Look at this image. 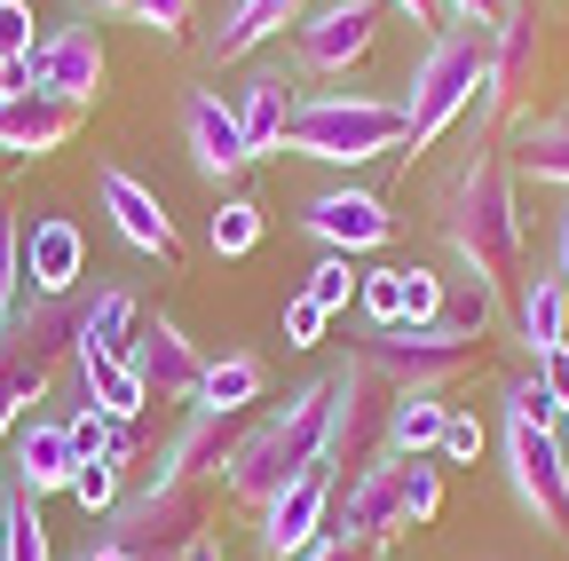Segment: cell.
Segmentation results:
<instances>
[{"instance_id": "cell-1", "label": "cell", "mask_w": 569, "mask_h": 561, "mask_svg": "<svg viewBox=\"0 0 569 561\" xmlns=\"http://www.w3.org/2000/svg\"><path fill=\"white\" fill-rule=\"evenodd\" d=\"M443 246L459 253V277L490 285L498 301L522 285V206H515V167L498 151H475L443 190Z\"/></svg>"}, {"instance_id": "cell-2", "label": "cell", "mask_w": 569, "mask_h": 561, "mask_svg": "<svg viewBox=\"0 0 569 561\" xmlns=\"http://www.w3.org/2000/svg\"><path fill=\"white\" fill-rule=\"evenodd\" d=\"M325 372L317 380H301L284 403H269V411H253V428H246V443H238V459L222 467V490L238 507H269L277 490H293L301 474H317L325 467Z\"/></svg>"}, {"instance_id": "cell-3", "label": "cell", "mask_w": 569, "mask_h": 561, "mask_svg": "<svg viewBox=\"0 0 569 561\" xmlns=\"http://www.w3.org/2000/svg\"><path fill=\"white\" fill-rule=\"evenodd\" d=\"M284 151L325 167H365L380 151H403V103L372 88H317L284 119Z\"/></svg>"}, {"instance_id": "cell-4", "label": "cell", "mask_w": 569, "mask_h": 561, "mask_svg": "<svg viewBox=\"0 0 569 561\" xmlns=\"http://www.w3.org/2000/svg\"><path fill=\"white\" fill-rule=\"evenodd\" d=\"M490 72V32L475 24H443L411 63V96H403V151H436L443 134L475 111Z\"/></svg>"}, {"instance_id": "cell-5", "label": "cell", "mask_w": 569, "mask_h": 561, "mask_svg": "<svg viewBox=\"0 0 569 561\" xmlns=\"http://www.w3.org/2000/svg\"><path fill=\"white\" fill-rule=\"evenodd\" d=\"M206 514H213L206 482H190V474H151V482H134L96 530H103L127 561H174L182 545L206 538Z\"/></svg>"}, {"instance_id": "cell-6", "label": "cell", "mask_w": 569, "mask_h": 561, "mask_svg": "<svg viewBox=\"0 0 569 561\" xmlns=\"http://www.w3.org/2000/svg\"><path fill=\"white\" fill-rule=\"evenodd\" d=\"M365 372H380L396 395H411V388H451V380H467L475 364H482V340L475 332H459V324H388V332H365L348 348Z\"/></svg>"}, {"instance_id": "cell-7", "label": "cell", "mask_w": 569, "mask_h": 561, "mask_svg": "<svg viewBox=\"0 0 569 561\" xmlns=\"http://www.w3.org/2000/svg\"><path fill=\"white\" fill-rule=\"evenodd\" d=\"M388 411H396V388L380 372H365L356 357H340L325 372V467L348 482V474H365L388 459Z\"/></svg>"}, {"instance_id": "cell-8", "label": "cell", "mask_w": 569, "mask_h": 561, "mask_svg": "<svg viewBox=\"0 0 569 561\" xmlns=\"http://www.w3.org/2000/svg\"><path fill=\"white\" fill-rule=\"evenodd\" d=\"M498 451H507V482H515L522 514L546 538H569V451H561V428H546V419H507Z\"/></svg>"}, {"instance_id": "cell-9", "label": "cell", "mask_w": 569, "mask_h": 561, "mask_svg": "<svg viewBox=\"0 0 569 561\" xmlns=\"http://www.w3.org/2000/svg\"><path fill=\"white\" fill-rule=\"evenodd\" d=\"M103 40L88 32V24H56V32H40V48L24 56V63H9V96L17 88H32V96H56V103H96L103 96Z\"/></svg>"}, {"instance_id": "cell-10", "label": "cell", "mask_w": 569, "mask_h": 561, "mask_svg": "<svg viewBox=\"0 0 569 561\" xmlns=\"http://www.w3.org/2000/svg\"><path fill=\"white\" fill-rule=\"evenodd\" d=\"M372 40H380V0H325L293 24V63L317 80H340L372 56Z\"/></svg>"}, {"instance_id": "cell-11", "label": "cell", "mask_w": 569, "mask_h": 561, "mask_svg": "<svg viewBox=\"0 0 569 561\" xmlns=\"http://www.w3.org/2000/svg\"><path fill=\"white\" fill-rule=\"evenodd\" d=\"M127 364H134V380H142V395L151 403H198V380H206V357H198V340L167 317V309H142V324H134V340H127Z\"/></svg>"}, {"instance_id": "cell-12", "label": "cell", "mask_w": 569, "mask_h": 561, "mask_svg": "<svg viewBox=\"0 0 569 561\" xmlns=\"http://www.w3.org/2000/svg\"><path fill=\"white\" fill-rule=\"evenodd\" d=\"M96 206L111 214V230L134 246V253H151L159 269H182V230H174V214H167V198L142 182V174H127V167H96Z\"/></svg>"}, {"instance_id": "cell-13", "label": "cell", "mask_w": 569, "mask_h": 561, "mask_svg": "<svg viewBox=\"0 0 569 561\" xmlns=\"http://www.w3.org/2000/svg\"><path fill=\"white\" fill-rule=\"evenodd\" d=\"M301 230H309L325 253L365 261V253H380V246L396 238V214H388V198H380V190L340 182V190H317V198L301 206Z\"/></svg>"}, {"instance_id": "cell-14", "label": "cell", "mask_w": 569, "mask_h": 561, "mask_svg": "<svg viewBox=\"0 0 569 561\" xmlns=\"http://www.w3.org/2000/svg\"><path fill=\"white\" fill-rule=\"evenodd\" d=\"M182 151H190L198 182H213V190H230V182L253 167L246 134H238V111L213 96V88H190V96H182Z\"/></svg>"}, {"instance_id": "cell-15", "label": "cell", "mask_w": 569, "mask_h": 561, "mask_svg": "<svg viewBox=\"0 0 569 561\" xmlns=\"http://www.w3.org/2000/svg\"><path fill=\"white\" fill-rule=\"evenodd\" d=\"M325 538H340V545H356V553H380L388 538H403V514H396V459L348 474V482L332 490V530H325Z\"/></svg>"}, {"instance_id": "cell-16", "label": "cell", "mask_w": 569, "mask_h": 561, "mask_svg": "<svg viewBox=\"0 0 569 561\" xmlns=\"http://www.w3.org/2000/svg\"><path fill=\"white\" fill-rule=\"evenodd\" d=\"M332 490H340V474H332V467L301 474L293 490H277V499L261 507V553H269V561L309 553V545L332 530Z\"/></svg>"}, {"instance_id": "cell-17", "label": "cell", "mask_w": 569, "mask_h": 561, "mask_svg": "<svg viewBox=\"0 0 569 561\" xmlns=\"http://www.w3.org/2000/svg\"><path fill=\"white\" fill-rule=\"evenodd\" d=\"M246 428H253V411H206V403H190V411H182V428H174L167 451H159V474H190V482L222 474V467L238 459Z\"/></svg>"}, {"instance_id": "cell-18", "label": "cell", "mask_w": 569, "mask_h": 561, "mask_svg": "<svg viewBox=\"0 0 569 561\" xmlns=\"http://www.w3.org/2000/svg\"><path fill=\"white\" fill-rule=\"evenodd\" d=\"M9 490L24 507L56 499V490H71V474H80V459H71V435H63V419H24V428L9 435Z\"/></svg>"}, {"instance_id": "cell-19", "label": "cell", "mask_w": 569, "mask_h": 561, "mask_svg": "<svg viewBox=\"0 0 569 561\" xmlns=\"http://www.w3.org/2000/svg\"><path fill=\"white\" fill-rule=\"evenodd\" d=\"M80 277H88L80 222H71V214H32V230H24V293L63 301V293H80Z\"/></svg>"}, {"instance_id": "cell-20", "label": "cell", "mask_w": 569, "mask_h": 561, "mask_svg": "<svg viewBox=\"0 0 569 561\" xmlns=\"http://www.w3.org/2000/svg\"><path fill=\"white\" fill-rule=\"evenodd\" d=\"M80 119H88L80 103L17 88L9 103H0V159H48V151H63L71 134H80Z\"/></svg>"}, {"instance_id": "cell-21", "label": "cell", "mask_w": 569, "mask_h": 561, "mask_svg": "<svg viewBox=\"0 0 569 561\" xmlns=\"http://www.w3.org/2000/svg\"><path fill=\"white\" fill-rule=\"evenodd\" d=\"M293 72L284 63H253L246 72V88L230 96V111H238V134H246V151L253 159H277L284 151V119H293Z\"/></svg>"}, {"instance_id": "cell-22", "label": "cell", "mask_w": 569, "mask_h": 561, "mask_svg": "<svg viewBox=\"0 0 569 561\" xmlns=\"http://www.w3.org/2000/svg\"><path fill=\"white\" fill-rule=\"evenodd\" d=\"M301 17H309V0H222V24H213L198 48H206V63H238V56H253L261 40L293 32Z\"/></svg>"}, {"instance_id": "cell-23", "label": "cell", "mask_w": 569, "mask_h": 561, "mask_svg": "<svg viewBox=\"0 0 569 561\" xmlns=\"http://www.w3.org/2000/svg\"><path fill=\"white\" fill-rule=\"evenodd\" d=\"M515 340L530 348V357H546V348L569 340V285L553 269H522V285H515Z\"/></svg>"}, {"instance_id": "cell-24", "label": "cell", "mask_w": 569, "mask_h": 561, "mask_svg": "<svg viewBox=\"0 0 569 561\" xmlns=\"http://www.w3.org/2000/svg\"><path fill=\"white\" fill-rule=\"evenodd\" d=\"M134 324H142V293H134V285H96V293H80V332H71V348L127 357Z\"/></svg>"}, {"instance_id": "cell-25", "label": "cell", "mask_w": 569, "mask_h": 561, "mask_svg": "<svg viewBox=\"0 0 569 561\" xmlns=\"http://www.w3.org/2000/svg\"><path fill=\"white\" fill-rule=\"evenodd\" d=\"M71 372H80V395L103 411V419H142V380L127 357H96V348H71Z\"/></svg>"}, {"instance_id": "cell-26", "label": "cell", "mask_w": 569, "mask_h": 561, "mask_svg": "<svg viewBox=\"0 0 569 561\" xmlns=\"http://www.w3.org/2000/svg\"><path fill=\"white\" fill-rule=\"evenodd\" d=\"M443 419H451V403H443L436 388H411V395H396V411H388V459H436V443H443Z\"/></svg>"}, {"instance_id": "cell-27", "label": "cell", "mask_w": 569, "mask_h": 561, "mask_svg": "<svg viewBox=\"0 0 569 561\" xmlns=\"http://www.w3.org/2000/svg\"><path fill=\"white\" fill-rule=\"evenodd\" d=\"M269 388V364L253 348H230V357H206V380H198V403L206 411H253Z\"/></svg>"}, {"instance_id": "cell-28", "label": "cell", "mask_w": 569, "mask_h": 561, "mask_svg": "<svg viewBox=\"0 0 569 561\" xmlns=\"http://www.w3.org/2000/svg\"><path fill=\"white\" fill-rule=\"evenodd\" d=\"M515 174H538V182H561L569 190V111H546L515 134Z\"/></svg>"}, {"instance_id": "cell-29", "label": "cell", "mask_w": 569, "mask_h": 561, "mask_svg": "<svg viewBox=\"0 0 569 561\" xmlns=\"http://www.w3.org/2000/svg\"><path fill=\"white\" fill-rule=\"evenodd\" d=\"M56 388V372L48 364H32V357H17V348H0V443H9L24 419H32V403Z\"/></svg>"}, {"instance_id": "cell-30", "label": "cell", "mask_w": 569, "mask_h": 561, "mask_svg": "<svg viewBox=\"0 0 569 561\" xmlns=\"http://www.w3.org/2000/svg\"><path fill=\"white\" fill-rule=\"evenodd\" d=\"M403 301H411L403 261H372V269H356V317H365V332L403 324Z\"/></svg>"}, {"instance_id": "cell-31", "label": "cell", "mask_w": 569, "mask_h": 561, "mask_svg": "<svg viewBox=\"0 0 569 561\" xmlns=\"http://www.w3.org/2000/svg\"><path fill=\"white\" fill-rule=\"evenodd\" d=\"M396 514H403V530H427L443 514V467L436 459H396Z\"/></svg>"}, {"instance_id": "cell-32", "label": "cell", "mask_w": 569, "mask_h": 561, "mask_svg": "<svg viewBox=\"0 0 569 561\" xmlns=\"http://www.w3.org/2000/svg\"><path fill=\"white\" fill-rule=\"evenodd\" d=\"M498 301L490 285H475V277H451V293H443V324H459V332H475V340H490L498 332Z\"/></svg>"}, {"instance_id": "cell-33", "label": "cell", "mask_w": 569, "mask_h": 561, "mask_svg": "<svg viewBox=\"0 0 569 561\" xmlns=\"http://www.w3.org/2000/svg\"><path fill=\"white\" fill-rule=\"evenodd\" d=\"M213 253H222V261H238V253H253L261 246V206L253 198H222V214H213Z\"/></svg>"}, {"instance_id": "cell-34", "label": "cell", "mask_w": 569, "mask_h": 561, "mask_svg": "<svg viewBox=\"0 0 569 561\" xmlns=\"http://www.w3.org/2000/svg\"><path fill=\"white\" fill-rule=\"evenodd\" d=\"M325 317H340V309H356V261L348 253H325L317 269H309V285H301Z\"/></svg>"}, {"instance_id": "cell-35", "label": "cell", "mask_w": 569, "mask_h": 561, "mask_svg": "<svg viewBox=\"0 0 569 561\" xmlns=\"http://www.w3.org/2000/svg\"><path fill=\"white\" fill-rule=\"evenodd\" d=\"M0 561H56L48 553V522H40V507H9V530H0Z\"/></svg>"}, {"instance_id": "cell-36", "label": "cell", "mask_w": 569, "mask_h": 561, "mask_svg": "<svg viewBox=\"0 0 569 561\" xmlns=\"http://www.w3.org/2000/svg\"><path fill=\"white\" fill-rule=\"evenodd\" d=\"M71 499H80V514L88 522H103L119 499H127V482H119V467H103V459H88L80 474H71Z\"/></svg>"}, {"instance_id": "cell-37", "label": "cell", "mask_w": 569, "mask_h": 561, "mask_svg": "<svg viewBox=\"0 0 569 561\" xmlns=\"http://www.w3.org/2000/svg\"><path fill=\"white\" fill-rule=\"evenodd\" d=\"M17 301H24V222L0 214V324L17 317Z\"/></svg>"}, {"instance_id": "cell-38", "label": "cell", "mask_w": 569, "mask_h": 561, "mask_svg": "<svg viewBox=\"0 0 569 561\" xmlns=\"http://www.w3.org/2000/svg\"><path fill=\"white\" fill-rule=\"evenodd\" d=\"M482 451H490V428H482L475 411H451V419H443V443H436V459H443V467H475Z\"/></svg>"}, {"instance_id": "cell-39", "label": "cell", "mask_w": 569, "mask_h": 561, "mask_svg": "<svg viewBox=\"0 0 569 561\" xmlns=\"http://www.w3.org/2000/svg\"><path fill=\"white\" fill-rule=\"evenodd\" d=\"M403 285H411L403 324H443V293H451V277H436V269H403Z\"/></svg>"}, {"instance_id": "cell-40", "label": "cell", "mask_w": 569, "mask_h": 561, "mask_svg": "<svg viewBox=\"0 0 569 561\" xmlns=\"http://www.w3.org/2000/svg\"><path fill=\"white\" fill-rule=\"evenodd\" d=\"M190 9H198V0H127V24L159 32V40H182L190 32Z\"/></svg>"}, {"instance_id": "cell-41", "label": "cell", "mask_w": 569, "mask_h": 561, "mask_svg": "<svg viewBox=\"0 0 569 561\" xmlns=\"http://www.w3.org/2000/svg\"><path fill=\"white\" fill-rule=\"evenodd\" d=\"M40 40H32V0H0V72L24 63Z\"/></svg>"}, {"instance_id": "cell-42", "label": "cell", "mask_w": 569, "mask_h": 561, "mask_svg": "<svg viewBox=\"0 0 569 561\" xmlns=\"http://www.w3.org/2000/svg\"><path fill=\"white\" fill-rule=\"evenodd\" d=\"M63 435H71V459L88 467V459H103V443H111V419H103L96 403H80V411L63 419Z\"/></svg>"}, {"instance_id": "cell-43", "label": "cell", "mask_w": 569, "mask_h": 561, "mask_svg": "<svg viewBox=\"0 0 569 561\" xmlns=\"http://www.w3.org/2000/svg\"><path fill=\"white\" fill-rule=\"evenodd\" d=\"M325 324H332V317H325L309 293L284 301V348H317V340H325Z\"/></svg>"}, {"instance_id": "cell-44", "label": "cell", "mask_w": 569, "mask_h": 561, "mask_svg": "<svg viewBox=\"0 0 569 561\" xmlns=\"http://www.w3.org/2000/svg\"><path fill=\"white\" fill-rule=\"evenodd\" d=\"M507 419H546V428H561V403H553V395L538 388V372H530V380L507 388Z\"/></svg>"}, {"instance_id": "cell-45", "label": "cell", "mask_w": 569, "mask_h": 561, "mask_svg": "<svg viewBox=\"0 0 569 561\" xmlns=\"http://www.w3.org/2000/svg\"><path fill=\"white\" fill-rule=\"evenodd\" d=\"M380 9H396V17H411V32H427V40H436V32L451 24V9H443V0H380Z\"/></svg>"}, {"instance_id": "cell-46", "label": "cell", "mask_w": 569, "mask_h": 561, "mask_svg": "<svg viewBox=\"0 0 569 561\" xmlns=\"http://www.w3.org/2000/svg\"><path fill=\"white\" fill-rule=\"evenodd\" d=\"M134 459H142V428H134V419H111V443H103V467H119V474H127Z\"/></svg>"}, {"instance_id": "cell-47", "label": "cell", "mask_w": 569, "mask_h": 561, "mask_svg": "<svg viewBox=\"0 0 569 561\" xmlns=\"http://www.w3.org/2000/svg\"><path fill=\"white\" fill-rule=\"evenodd\" d=\"M538 388H546V395H553V403L569 411V340H561V348H546V357H538Z\"/></svg>"}, {"instance_id": "cell-48", "label": "cell", "mask_w": 569, "mask_h": 561, "mask_svg": "<svg viewBox=\"0 0 569 561\" xmlns=\"http://www.w3.org/2000/svg\"><path fill=\"white\" fill-rule=\"evenodd\" d=\"M451 9V24H475V32H490L498 17H507V0H443Z\"/></svg>"}, {"instance_id": "cell-49", "label": "cell", "mask_w": 569, "mask_h": 561, "mask_svg": "<svg viewBox=\"0 0 569 561\" xmlns=\"http://www.w3.org/2000/svg\"><path fill=\"white\" fill-rule=\"evenodd\" d=\"M293 561H372V553H356V545H340V538H317V545L293 553Z\"/></svg>"}, {"instance_id": "cell-50", "label": "cell", "mask_w": 569, "mask_h": 561, "mask_svg": "<svg viewBox=\"0 0 569 561\" xmlns=\"http://www.w3.org/2000/svg\"><path fill=\"white\" fill-rule=\"evenodd\" d=\"M546 269H553V277H561V285H569V214L553 222V261H546Z\"/></svg>"}, {"instance_id": "cell-51", "label": "cell", "mask_w": 569, "mask_h": 561, "mask_svg": "<svg viewBox=\"0 0 569 561\" xmlns=\"http://www.w3.org/2000/svg\"><path fill=\"white\" fill-rule=\"evenodd\" d=\"M71 561H127V553H119V545H111V538H103V530H96V538H88V545H80V553H71Z\"/></svg>"}, {"instance_id": "cell-52", "label": "cell", "mask_w": 569, "mask_h": 561, "mask_svg": "<svg viewBox=\"0 0 569 561\" xmlns=\"http://www.w3.org/2000/svg\"><path fill=\"white\" fill-rule=\"evenodd\" d=\"M174 561H230V553H222V545H213V538H198V545H182Z\"/></svg>"}, {"instance_id": "cell-53", "label": "cell", "mask_w": 569, "mask_h": 561, "mask_svg": "<svg viewBox=\"0 0 569 561\" xmlns=\"http://www.w3.org/2000/svg\"><path fill=\"white\" fill-rule=\"evenodd\" d=\"M9 507H17V490H9V467H0V530H9Z\"/></svg>"}, {"instance_id": "cell-54", "label": "cell", "mask_w": 569, "mask_h": 561, "mask_svg": "<svg viewBox=\"0 0 569 561\" xmlns=\"http://www.w3.org/2000/svg\"><path fill=\"white\" fill-rule=\"evenodd\" d=\"M80 9H96V17H127V0H80Z\"/></svg>"}, {"instance_id": "cell-55", "label": "cell", "mask_w": 569, "mask_h": 561, "mask_svg": "<svg viewBox=\"0 0 569 561\" xmlns=\"http://www.w3.org/2000/svg\"><path fill=\"white\" fill-rule=\"evenodd\" d=\"M561 451H569V411H561Z\"/></svg>"}, {"instance_id": "cell-56", "label": "cell", "mask_w": 569, "mask_h": 561, "mask_svg": "<svg viewBox=\"0 0 569 561\" xmlns=\"http://www.w3.org/2000/svg\"><path fill=\"white\" fill-rule=\"evenodd\" d=\"M0 103H9V72H0Z\"/></svg>"}]
</instances>
